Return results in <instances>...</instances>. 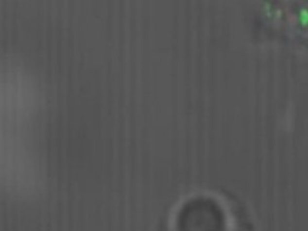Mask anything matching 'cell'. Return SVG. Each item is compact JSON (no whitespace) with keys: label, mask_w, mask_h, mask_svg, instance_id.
Segmentation results:
<instances>
[{"label":"cell","mask_w":308,"mask_h":231,"mask_svg":"<svg viewBox=\"0 0 308 231\" xmlns=\"http://www.w3.org/2000/svg\"><path fill=\"white\" fill-rule=\"evenodd\" d=\"M183 231H244L239 223L234 222L221 204H217L204 220Z\"/></svg>","instance_id":"1"}]
</instances>
